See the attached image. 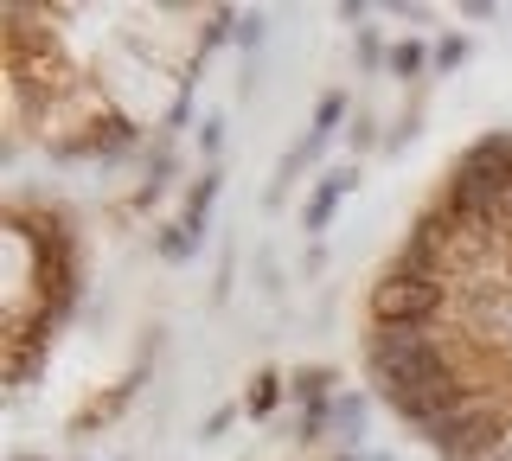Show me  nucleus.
<instances>
[{"label": "nucleus", "mask_w": 512, "mask_h": 461, "mask_svg": "<svg viewBox=\"0 0 512 461\" xmlns=\"http://www.w3.org/2000/svg\"><path fill=\"white\" fill-rule=\"evenodd\" d=\"M365 378L436 461H512V129L442 167L372 276Z\"/></svg>", "instance_id": "f257e3e1"}, {"label": "nucleus", "mask_w": 512, "mask_h": 461, "mask_svg": "<svg viewBox=\"0 0 512 461\" xmlns=\"http://www.w3.org/2000/svg\"><path fill=\"white\" fill-rule=\"evenodd\" d=\"M212 7H7V141L103 154L173 116L218 45Z\"/></svg>", "instance_id": "f03ea898"}, {"label": "nucleus", "mask_w": 512, "mask_h": 461, "mask_svg": "<svg viewBox=\"0 0 512 461\" xmlns=\"http://www.w3.org/2000/svg\"><path fill=\"white\" fill-rule=\"evenodd\" d=\"M77 295V237L45 199H7V385L32 378L39 346H52Z\"/></svg>", "instance_id": "7ed1b4c3"}, {"label": "nucleus", "mask_w": 512, "mask_h": 461, "mask_svg": "<svg viewBox=\"0 0 512 461\" xmlns=\"http://www.w3.org/2000/svg\"><path fill=\"white\" fill-rule=\"evenodd\" d=\"M352 186H359V173L352 167H340V173H327V186L314 193V205H308V231H327V218H333V205H340Z\"/></svg>", "instance_id": "20e7f679"}, {"label": "nucleus", "mask_w": 512, "mask_h": 461, "mask_svg": "<svg viewBox=\"0 0 512 461\" xmlns=\"http://www.w3.org/2000/svg\"><path fill=\"white\" fill-rule=\"evenodd\" d=\"M423 58H429L423 45H391V71L397 77H416V71H423Z\"/></svg>", "instance_id": "39448f33"}, {"label": "nucleus", "mask_w": 512, "mask_h": 461, "mask_svg": "<svg viewBox=\"0 0 512 461\" xmlns=\"http://www.w3.org/2000/svg\"><path fill=\"white\" fill-rule=\"evenodd\" d=\"M212 193H218V173H205V180H199V193H192V205H186V225H199V218H205Z\"/></svg>", "instance_id": "423d86ee"}, {"label": "nucleus", "mask_w": 512, "mask_h": 461, "mask_svg": "<svg viewBox=\"0 0 512 461\" xmlns=\"http://www.w3.org/2000/svg\"><path fill=\"white\" fill-rule=\"evenodd\" d=\"M269 404H276V378H256V391L244 397V410H250V417H263Z\"/></svg>", "instance_id": "0eeeda50"}, {"label": "nucleus", "mask_w": 512, "mask_h": 461, "mask_svg": "<svg viewBox=\"0 0 512 461\" xmlns=\"http://www.w3.org/2000/svg\"><path fill=\"white\" fill-rule=\"evenodd\" d=\"M461 58H468V39H442L436 45V65H461Z\"/></svg>", "instance_id": "6e6552de"}]
</instances>
